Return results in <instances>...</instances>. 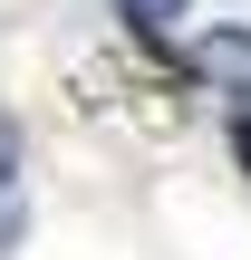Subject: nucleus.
Instances as JSON below:
<instances>
[{
    "label": "nucleus",
    "instance_id": "1",
    "mask_svg": "<svg viewBox=\"0 0 251 260\" xmlns=\"http://www.w3.org/2000/svg\"><path fill=\"white\" fill-rule=\"evenodd\" d=\"M19 232H29V145H19V125L0 116V260L19 251Z\"/></svg>",
    "mask_w": 251,
    "mask_h": 260
},
{
    "label": "nucleus",
    "instance_id": "2",
    "mask_svg": "<svg viewBox=\"0 0 251 260\" xmlns=\"http://www.w3.org/2000/svg\"><path fill=\"white\" fill-rule=\"evenodd\" d=\"M126 19H135V29H174V19H184V0H126Z\"/></svg>",
    "mask_w": 251,
    "mask_h": 260
},
{
    "label": "nucleus",
    "instance_id": "3",
    "mask_svg": "<svg viewBox=\"0 0 251 260\" xmlns=\"http://www.w3.org/2000/svg\"><path fill=\"white\" fill-rule=\"evenodd\" d=\"M203 68H232V77H251V39H213V48H203Z\"/></svg>",
    "mask_w": 251,
    "mask_h": 260
}]
</instances>
